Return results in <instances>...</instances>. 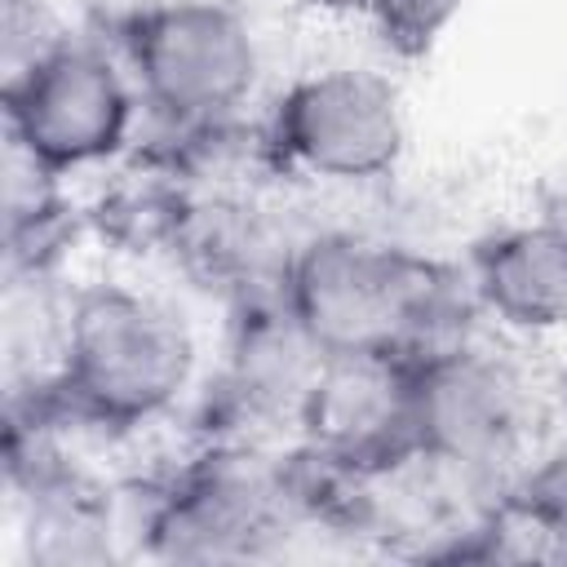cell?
Returning <instances> with one entry per match:
<instances>
[{
  "label": "cell",
  "instance_id": "9c48e42d",
  "mask_svg": "<svg viewBox=\"0 0 567 567\" xmlns=\"http://www.w3.org/2000/svg\"><path fill=\"white\" fill-rule=\"evenodd\" d=\"M328 350L292 310L288 292L239 306L230 363L221 381V412L230 421H279L292 416L301 425V408L310 385L319 381Z\"/></svg>",
  "mask_w": 567,
  "mask_h": 567
},
{
  "label": "cell",
  "instance_id": "4fadbf2b",
  "mask_svg": "<svg viewBox=\"0 0 567 567\" xmlns=\"http://www.w3.org/2000/svg\"><path fill=\"white\" fill-rule=\"evenodd\" d=\"M155 164L142 177H124L115 190H106V199L93 208V226L128 248V252H151V248H173L177 230L190 213V190L186 177L164 164L159 155H151Z\"/></svg>",
  "mask_w": 567,
  "mask_h": 567
},
{
  "label": "cell",
  "instance_id": "8992f818",
  "mask_svg": "<svg viewBox=\"0 0 567 567\" xmlns=\"http://www.w3.org/2000/svg\"><path fill=\"white\" fill-rule=\"evenodd\" d=\"M128 120L133 97L93 44L62 40L18 80H4V128L58 173L115 155L128 137Z\"/></svg>",
  "mask_w": 567,
  "mask_h": 567
},
{
  "label": "cell",
  "instance_id": "7a4b0ae2",
  "mask_svg": "<svg viewBox=\"0 0 567 567\" xmlns=\"http://www.w3.org/2000/svg\"><path fill=\"white\" fill-rule=\"evenodd\" d=\"M195 363L186 323L151 297L93 284L71 297L66 363L49 385L53 416L128 430L164 412Z\"/></svg>",
  "mask_w": 567,
  "mask_h": 567
},
{
  "label": "cell",
  "instance_id": "277c9868",
  "mask_svg": "<svg viewBox=\"0 0 567 567\" xmlns=\"http://www.w3.org/2000/svg\"><path fill=\"white\" fill-rule=\"evenodd\" d=\"M120 44L146 102L182 133L230 111L257 80V44L221 0H164L120 22Z\"/></svg>",
  "mask_w": 567,
  "mask_h": 567
},
{
  "label": "cell",
  "instance_id": "6da1fadb",
  "mask_svg": "<svg viewBox=\"0 0 567 567\" xmlns=\"http://www.w3.org/2000/svg\"><path fill=\"white\" fill-rule=\"evenodd\" d=\"M288 301L328 354L385 350L421 368L470 346V297L456 270L363 235L301 244Z\"/></svg>",
  "mask_w": 567,
  "mask_h": 567
},
{
  "label": "cell",
  "instance_id": "8fae6325",
  "mask_svg": "<svg viewBox=\"0 0 567 567\" xmlns=\"http://www.w3.org/2000/svg\"><path fill=\"white\" fill-rule=\"evenodd\" d=\"M474 292L514 328L567 323V239L545 221L483 239L474 248Z\"/></svg>",
  "mask_w": 567,
  "mask_h": 567
},
{
  "label": "cell",
  "instance_id": "3957f363",
  "mask_svg": "<svg viewBox=\"0 0 567 567\" xmlns=\"http://www.w3.org/2000/svg\"><path fill=\"white\" fill-rule=\"evenodd\" d=\"M292 518L288 456L217 443L151 496L142 540L168 563H239L266 554Z\"/></svg>",
  "mask_w": 567,
  "mask_h": 567
},
{
  "label": "cell",
  "instance_id": "5b68a950",
  "mask_svg": "<svg viewBox=\"0 0 567 567\" xmlns=\"http://www.w3.org/2000/svg\"><path fill=\"white\" fill-rule=\"evenodd\" d=\"M266 133L279 168H306L341 182L381 177L403 155L399 97L381 75L368 71L297 80L279 97Z\"/></svg>",
  "mask_w": 567,
  "mask_h": 567
},
{
  "label": "cell",
  "instance_id": "ba28073f",
  "mask_svg": "<svg viewBox=\"0 0 567 567\" xmlns=\"http://www.w3.org/2000/svg\"><path fill=\"white\" fill-rule=\"evenodd\" d=\"M421 447L478 483L514 456L527 421V394L509 363L461 346L416 368Z\"/></svg>",
  "mask_w": 567,
  "mask_h": 567
},
{
  "label": "cell",
  "instance_id": "30bf717a",
  "mask_svg": "<svg viewBox=\"0 0 567 567\" xmlns=\"http://www.w3.org/2000/svg\"><path fill=\"white\" fill-rule=\"evenodd\" d=\"M173 252H182V261L208 288H221L235 306L284 297L297 261V248H288V239L248 199L235 195L195 199Z\"/></svg>",
  "mask_w": 567,
  "mask_h": 567
},
{
  "label": "cell",
  "instance_id": "9a60e30c",
  "mask_svg": "<svg viewBox=\"0 0 567 567\" xmlns=\"http://www.w3.org/2000/svg\"><path fill=\"white\" fill-rule=\"evenodd\" d=\"M0 31H4V80H18L27 66L49 58L66 40V35H58V27L40 0H4Z\"/></svg>",
  "mask_w": 567,
  "mask_h": 567
},
{
  "label": "cell",
  "instance_id": "52a82bcc",
  "mask_svg": "<svg viewBox=\"0 0 567 567\" xmlns=\"http://www.w3.org/2000/svg\"><path fill=\"white\" fill-rule=\"evenodd\" d=\"M301 434L306 447L359 474L390 470L425 452L416 368L385 350L328 354L319 381L306 394Z\"/></svg>",
  "mask_w": 567,
  "mask_h": 567
},
{
  "label": "cell",
  "instance_id": "5bb4252c",
  "mask_svg": "<svg viewBox=\"0 0 567 567\" xmlns=\"http://www.w3.org/2000/svg\"><path fill=\"white\" fill-rule=\"evenodd\" d=\"M315 4L363 18L385 49H394L399 58H421L465 0H315Z\"/></svg>",
  "mask_w": 567,
  "mask_h": 567
},
{
  "label": "cell",
  "instance_id": "2e32d148",
  "mask_svg": "<svg viewBox=\"0 0 567 567\" xmlns=\"http://www.w3.org/2000/svg\"><path fill=\"white\" fill-rule=\"evenodd\" d=\"M518 496L545 518V527L554 532L558 558H567V447H558L523 487Z\"/></svg>",
  "mask_w": 567,
  "mask_h": 567
},
{
  "label": "cell",
  "instance_id": "7c38bea8",
  "mask_svg": "<svg viewBox=\"0 0 567 567\" xmlns=\"http://www.w3.org/2000/svg\"><path fill=\"white\" fill-rule=\"evenodd\" d=\"M0 213H4V270H49L66 235V204L58 168L40 159L18 133L4 128L0 155Z\"/></svg>",
  "mask_w": 567,
  "mask_h": 567
},
{
  "label": "cell",
  "instance_id": "e0dca14e",
  "mask_svg": "<svg viewBox=\"0 0 567 567\" xmlns=\"http://www.w3.org/2000/svg\"><path fill=\"white\" fill-rule=\"evenodd\" d=\"M540 221L567 239V182L554 186V190H545V199H540Z\"/></svg>",
  "mask_w": 567,
  "mask_h": 567
}]
</instances>
